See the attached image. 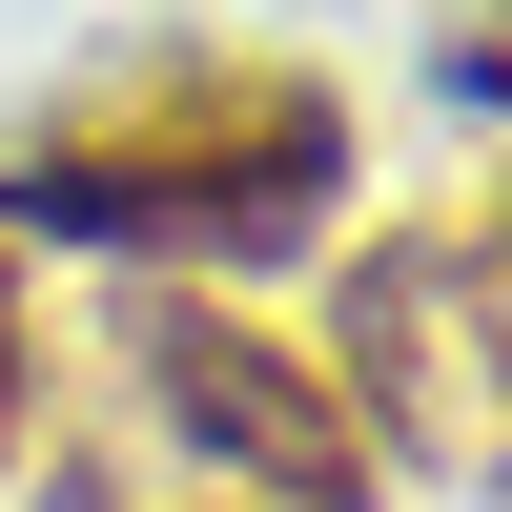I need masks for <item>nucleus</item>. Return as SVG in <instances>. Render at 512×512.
<instances>
[{"label": "nucleus", "mask_w": 512, "mask_h": 512, "mask_svg": "<svg viewBox=\"0 0 512 512\" xmlns=\"http://www.w3.org/2000/svg\"><path fill=\"white\" fill-rule=\"evenodd\" d=\"M349 205V82L287 41H144V62L62 82L0 144V226L21 246H103L144 287H226Z\"/></svg>", "instance_id": "1"}, {"label": "nucleus", "mask_w": 512, "mask_h": 512, "mask_svg": "<svg viewBox=\"0 0 512 512\" xmlns=\"http://www.w3.org/2000/svg\"><path fill=\"white\" fill-rule=\"evenodd\" d=\"M492 328H512V226L492 205H431V226H390L349 287H328V390H349V431H369V472H451V492H492V451H512V369H492Z\"/></svg>", "instance_id": "2"}, {"label": "nucleus", "mask_w": 512, "mask_h": 512, "mask_svg": "<svg viewBox=\"0 0 512 512\" xmlns=\"http://www.w3.org/2000/svg\"><path fill=\"white\" fill-rule=\"evenodd\" d=\"M103 349H123V410L185 451L205 512H369L390 492L369 431H349V390H328L267 308H226V287H123Z\"/></svg>", "instance_id": "3"}, {"label": "nucleus", "mask_w": 512, "mask_h": 512, "mask_svg": "<svg viewBox=\"0 0 512 512\" xmlns=\"http://www.w3.org/2000/svg\"><path fill=\"white\" fill-rule=\"evenodd\" d=\"M21 410H41V328H21V267H0V451H21Z\"/></svg>", "instance_id": "4"}]
</instances>
